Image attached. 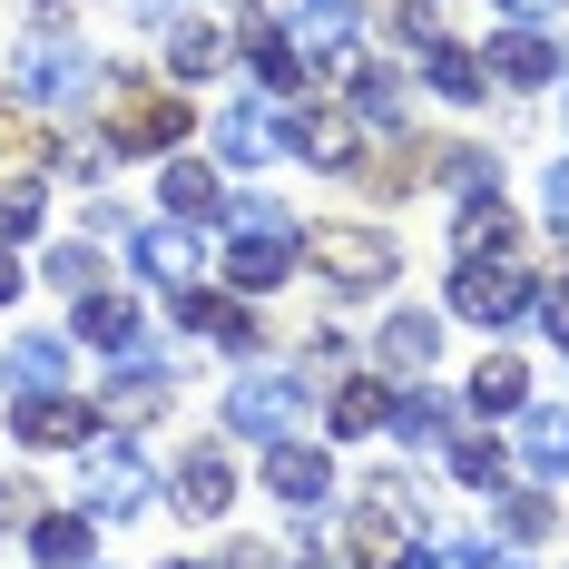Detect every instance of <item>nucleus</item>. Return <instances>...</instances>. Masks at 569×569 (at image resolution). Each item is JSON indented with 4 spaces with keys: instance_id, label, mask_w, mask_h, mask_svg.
Listing matches in <instances>:
<instances>
[{
    "instance_id": "9b49d317",
    "label": "nucleus",
    "mask_w": 569,
    "mask_h": 569,
    "mask_svg": "<svg viewBox=\"0 0 569 569\" xmlns=\"http://www.w3.org/2000/svg\"><path fill=\"white\" fill-rule=\"evenodd\" d=\"M284 148H295V168H315V177H353L363 168L353 109H284Z\"/></svg>"
},
{
    "instance_id": "a19ab883",
    "label": "nucleus",
    "mask_w": 569,
    "mask_h": 569,
    "mask_svg": "<svg viewBox=\"0 0 569 569\" xmlns=\"http://www.w3.org/2000/svg\"><path fill=\"white\" fill-rule=\"evenodd\" d=\"M471 560H481V540H442V530H422L402 550V569H471Z\"/></svg>"
},
{
    "instance_id": "2eb2a0df",
    "label": "nucleus",
    "mask_w": 569,
    "mask_h": 569,
    "mask_svg": "<svg viewBox=\"0 0 569 569\" xmlns=\"http://www.w3.org/2000/svg\"><path fill=\"white\" fill-rule=\"evenodd\" d=\"M69 343H89V353H138V343H148V315H138V295H109V284H99V295H79V315H69Z\"/></svg>"
},
{
    "instance_id": "3c124183",
    "label": "nucleus",
    "mask_w": 569,
    "mask_h": 569,
    "mask_svg": "<svg viewBox=\"0 0 569 569\" xmlns=\"http://www.w3.org/2000/svg\"><path fill=\"white\" fill-rule=\"evenodd\" d=\"M128 10H138V20H177L187 0H128Z\"/></svg>"
},
{
    "instance_id": "f704fd0d",
    "label": "nucleus",
    "mask_w": 569,
    "mask_h": 569,
    "mask_svg": "<svg viewBox=\"0 0 569 569\" xmlns=\"http://www.w3.org/2000/svg\"><path fill=\"white\" fill-rule=\"evenodd\" d=\"M40 276H50L59 295H69V305H79V295H99V276H109V256H99V246H89V236H59L50 256H40Z\"/></svg>"
},
{
    "instance_id": "412c9836",
    "label": "nucleus",
    "mask_w": 569,
    "mask_h": 569,
    "mask_svg": "<svg viewBox=\"0 0 569 569\" xmlns=\"http://www.w3.org/2000/svg\"><path fill=\"white\" fill-rule=\"evenodd\" d=\"M30 569H99V520L89 511H40L30 520Z\"/></svg>"
},
{
    "instance_id": "473e14b6",
    "label": "nucleus",
    "mask_w": 569,
    "mask_h": 569,
    "mask_svg": "<svg viewBox=\"0 0 569 569\" xmlns=\"http://www.w3.org/2000/svg\"><path fill=\"white\" fill-rule=\"evenodd\" d=\"M40 227H50V177L10 168V177H0V246H30Z\"/></svg>"
},
{
    "instance_id": "393cba45",
    "label": "nucleus",
    "mask_w": 569,
    "mask_h": 569,
    "mask_svg": "<svg viewBox=\"0 0 569 569\" xmlns=\"http://www.w3.org/2000/svg\"><path fill=\"white\" fill-rule=\"evenodd\" d=\"M520 471H540V481L569 471V412L560 402H520Z\"/></svg>"
},
{
    "instance_id": "72a5a7b5",
    "label": "nucleus",
    "mask_w": 569,
    "mask_h": 569,
    "mask_svg": "<svg viewBox=\"0 0 569 569\" xmlns=\"http://www.w3.org/2000/svg\"><path fill=\"white\" fill-rule=\"evenodd\" d=\"M227 59H236V40H227V30H207V20H177V30H168V69H177V79H217Z\"/></svg>"
},
{
    "instance_id": "5fc2aeb1",
    "label": "nucleus",
    "mask_w": 569,
    "mask_h": 569,
    "mask_svg": "<svg viewBox=\"0 0 569 569\" xmlns=\"http://www.w3.org/2000/svg\"><path fill=\"white\" fill-rule=\"evenodd\" d=\"M177 569H197V560H177Z\"/></svg>"
},
{
    "instance_id": "864d4df0",
    "label": "nucleus",
    "mask_w": 569,
    "mask_h": 569,
    "mask_svg": "<svg viewBox=\"0 0 569 569\" xmlns=\"http://www.w3.org/2000/svg\"><path fill=\"white\" fill-rule=\"evenodd\" d=\"M30 10H40V20H59V10H69V0H30Z\"/></svg>"
},
{
    "instance_id": "aec40b11",
    "label": "nucleus",
    "mask_w": 569,
    "mask_h": 569,
    "mask_svg": "<svg viewBox=\"0 0 569 569\" xmlns=\"http://www.w3.org/2000/svg\"><path fill=\"white\" fill-rule=\"evenodd\" d=\"M284 40L305 59H325V50H343L353 30H363V0H284V20H276Z\"/></svg>"
},
{
    "instance_id": "2f4dec72",
    "label": "nucleus",
    "mask_w": 569,
    "mask_h": 569,
    "mask_svg": "<svg viewBox=\"0 0 569 569\" xmlns=\"http://www.w3.org/2000/svg\"><path fill=\"white\" fill-rule=\"evenodd\" d=\"M461 402H471V412H520V402H530V363H520V353H481L471 383H461Z\"/></svg>"
},
{
    "instance_id": "f3484780",
    "label": "nucleus",
    "mask_w": 569,
    "mask_h": 569,
    "mask_svg": "<svg viewBox=\"0 0 569 569\" xmlns=\"http://www.w3.org/2000/svg\"><path fill=\"white\" fill-rule=\"evenodd\" d=\"M69 335H10L0 343V383L10 393H69Z\"/></svg>"
},
{
    "instance_id": "ea45409f",
    "label": "nucleus",
    "mask_w": 569,
    "mask_h": 569,
    "mask_svg": "<svg viewBox=\"0 0 569 569\" xmlns=\"http://www.w3.org/2000/svg\"><path fill=\"white\" fill-rule=\"evenodd\" d=\"M217 227L227 236H276V227H295V217H284L276 197H236V207H217Z\"/></svg>"
},
{
    "instance_id": "c03bdc74",
    "label": "nucleus",
    "mask_w": 569,
    "mask_h": 569,
    "mask_svg": "<svg viewBox=\"0 0 569 569\" xmlns=\"http://www.w3.org/2000/svg\"><path fill=\"white\" fill-rule=\"evenodd\" d=\"M40 520V491L30 481H0V530H30Z\"/></svg>"
},
{
    "instance_id": "5701e85b",
    "label": "nucleus",
    "mask_w": 569,
    "mask_h": 569,
    "mask_svg": "<svg viewBox=\"0 0 569 569\" xmlns=\"http://www.w3.org/2000/svg\"><path fill=\"white\" fill-rule=\"evenodd\" d=\"M432 353H442V315H383V325H373V363H383V373H432Z\"/></svg>"
},
{
    "instance_id": "4468645a",
    "label": "nucleus",
    "mask_w": 569,
    "mask_h": 569,
    "mask_svg": "<svg viewBox=\"0 0 569 569\" xmlns=\"http://www.w3.org/2000/svg\"><path fill=\"white\" fill-rule=\"evenodd\" d=\"M295 266H305V246H295V227L276 236H227V295H276V284H295Z\"/></svg>"
},
{
    "instance_id": "c756f323",
    "label": "nucleus",
    "mask_w": 569,
    "mask_h": 569,
    "mask_svg": "<svg viewBox=\"0 0 569 569\" xmlns=\"http://www.w3.org/2000/svg\"><path fill=\"white\" fill-rule=\"evenodd\" d=\"M128 266H138L148 284H187V266H197V236L177 227V217H168V227H138V236H128Z\"/></svg>"
},
{
    "instance_id": "cd10ccee",
    "label": "nucleus",
    "mask_w": 569,
    "mask_h": 569,
    "mask_svg": "<svg viewBox=\"0 0 569 569\" xmlns=\"http://www.w3.org/2000/svg\"><path fill=\"white\" fill-rule=\"evenodd\" d=\"M432 177H442L452 197H501V148H481V138H442V148H432Z\"/></svg>"
},
{
    "instance_id": "39448f33",
    "label": "nucleus",
    "mask_w": 569,
    "mask_h": 569,
    "mask_svg": "<svg viewBox=\"0 0 569 569\" xmlns=\"http://www.w3.org/2000/svg\"><path fill=\"white\" fill-rule=\"evenodd\" d=\"M148 491H158V471H148V452H138L128 432L79 442V511H89V520H138V511H148Z\"/></svg>"
},
{
    "instance_id": "58836bf2",
    "label": "nucleus",
    "mask_w": 569,
    "mask_h": 569,
    "mask_svg": "<svg viewBox=\"0 0 569 569\" xmlns=\"http://www.w3.org/2000/svg\"><path fill=\"white\" fill-rule=\"evenodd\" d=\"M393 540H402V530H383V520H363V511H353V540H343V550H353V569H402Z\"/></svg>"
},
{
    "instance_id": "e433bc0d",
    "label": "nucleus",
    "mask_w": 569,
    "mask_h": 569,
    "mask_svg": "<svg viewBox=\"0 0 569 569\" xmlns=\"http://www.w3.org/2000/svg\"><path fill=\"white\" fill-rule=\"evenodd\" d=\"M393 40L402 50H442L452 30H442V0H393Z\"/></svg>"
},
{
    "instance_id": "9d476101",
    "label": "nucleus",
    "mask_w": 569,
    "mask_h": 569,
    "mask_svg": "<svg viewBox=\"0 0 569 569\" xmlns=\"http://www.w3.org/2000/svg\"><path fill=\"white\" fill-rule=\"evenodd\" d=\"M10 442H30V452H79V442H99V402L89 393H20L10 402Z\"/></svg>"
},
{
    "instance_id": "f03ea898",
    "label": "nucleus",
    "mask_w": 569,
    "mask_h": 569,
    "mask_svg": "<svg viewBox=\"0 0 569 569\" xmlns=\"http://www.w3.org/2000/svg\"><path fill=\"white\" fill-rule=\"evenodd\" d=\"M295 246H305V266L335 284V295H393L402 284V236L363 227V217H325V227H295Z\"/></svg>"
},
{
    "instance_id": "a211bd4d",
    "label": "nucleus",
    "mask_w": 569,
    "mask_h": 569,
    "mask_svg": "<svg viewBox=\"0 0 569 569\" xmlns=\"http://www.w3.org/2000/svg\"><path fill=\"white\" fill-rule=\"evenodd\" d=\"M343 109H353V128H393L402 138V69L393 59H343Z\"/></svg>"
},
{
    "instance_id": "dca6fc26",
    "label": "nucleus",
    "mask_w": 569,
    "mask_h": 569,
    "mask_svg": "<svg viewBox=\"0 0 569 569\" xmlns=\"http://www.w3.org/2000/svg\"><path fill=\"white\" fill-rule=\"evenodd\" d=\"M383 432H393L402 452H422V442H452V393H442V383H422V373H402L393 402H383Z\"/></svg>"
},
{
    "instance_id": "7ed1b4c3",
    "label": "nucleus",
    "mask_w": 569,
    "mask_h": 569,
    "mask_svg": "<svg viewBox=\"0 0 569 569\" xmlns=\"http://www.w3.org/2000/svg\"><path fill=\"white\" fill-rule=\"evenodd\" d=\"M197 128V109L177 99V89H148L138 69H109V158H168L177 138Z\"/></svg>"
},
{
    "instance_id": "79ce46f5",
    "label": "nucleus",
    "mask_w": 569,
    "mask_h": 569,
    "mask_svg": "<svg viewBox=\"0 0 569 569\" xmlns=\"http://www.w3.org/2000/svg\"><path fill=\"white\" fill-rule=\"evenodd\" d=\"M530 325H540V335L569 353V284H540V295H530Z\"/></svg>"
},
{
    "instance_id": "f257e3e1",
    "label": "nucleus",
    "mask_w": 569,
    "mask_h": 569,
    "mask_svg": "<svg viewBox=\"0 0 569 569\" xmlns=\"http://www.w3.org/2000/svg\"><path fill=\"white\" fill-rule=\"evenodd\" d=\"M99 59H89V40H69V30H30L20 50L0 59V89L20 99L30 118H59V109H89L99 99Z\"/></svg>"
},
{
    "instance_id": "09e8293b",
    "label": "nucleus",
    "mask_w": 569,
    "mask_h": 569,
    "mask_svg": "<svg viewBox=\"0 0 569 569\" xmlns=\"http://www.w3.org/2000/svg\"><path fill=\"white\" fill-rule=\"evenodd\" d=\"M550 10L560 0H501V20H540V30H550Z\"/></svg>"
},
{
    "instance_id": "8fccbe9b",
    "label": "nucleus",
    "mask_w": 569,
    "mask_h": 569,
    "mask_svg": "<svg viewBox=\"0 0 569 569\" xmlns=\"http://www.w3.org/2000/svg\"><path fill=\"white\" fill-rule=\"evenodd\" d=\"M471 569H530V560H520V550H491V540H481V560H471Z\"/></svg>"
},
{
    "instance_id": "ddd939ff",
    "label": "nucleus",
    "mask_w": 569,
    "mask_h": 569,
    "mask_svg": "<svg viewBox=\"0 0 569 569\" xmlns=\"http://www.w3.org/2000/svg\"><path fill=\"white\" fill-rule=\"evenodd\" d=\"M266 491H276L284 511H325L335 501V452L325 442H295V432L266 442Z\"/></svg>"
},
{
    "instance_id": "de8ad7c7",
    "label": "nucleus",
    "mask_w": 569,
    "mask_h": 569,
    "mask_svg": "<svg viewBox=\"0 0 569 569\" xmlns=\"http://www.w3.org/2000/svg\"><path fill=\"white\" fill-rule=\"evenodd\" d=\"M10 305H20V256L0 246V315H10Z\"/></svg>"
},
{
    "instance_id": "4c0bfd02",
    "label": "nucleus",
    "mask_w": 569,
    "mask_h": 569,
    "mask_svg": "<svg viewBox=\"0 0 569 569\" xmlns=\"http://www.w3.org/2000/svg\"><path fill=\"white\" fill-rule=\"evenodd\" d=\"M50 177H79V187H99V177H109V138H59V148H50Z\"/></svg>"
},
{
    "instance_id": "7c9ffc66",
    "label": "nucleus",
    "mask_w": 569,
    "mask_h": 569,
    "mask_svg": "<svg viewBox=\"0 0 569 569\" xmlns=\"http://www.w3.org/2000/svg\"><path fill=\"white\" fill-rule=\"evenodd\" d=\"M442 471H452L461 491H481V501H491V491H511V452H501V442H481V432H452V442H442Z\"/></svg>"
},
{
    "instance_id": "37998d69",
    "label": "nucleus",
    "mask_w": 569,
    "mask_h": 569,
    "mask_svg": "<svg viewBox=\"0 0 569 569\" xmlns=\"http://www.w3.org/2000/svg\"><path fill=\"white\" fill-rule=\"evenodd\" d=\"M540 217H550V227L569 236V148L550 158V168H540Z\"/></svg>"
},
{
    "instance_id": "603ef678",
    "label": "nucleus",
    "mask_w": 569,
    "mask_h": 569,
    "mask_svg": "<svg viewBox=\"0 0 569 569\" xmlns=\"http://www.w3.org/2000/svg\"><path fill=\"white\" fill-rule=\"evenodd\" d=\"M217 10H227V20H256V0H217Z\"/></svg>"
},
{
    "instance_id": "b1692460",
    "label": "nucleus",
    "mask_w": 569,
    "mask_h": 569,
    "mask_svg": "<svg viewBox=\"0 0 569 569\" xmlns=\"http://www.w3.org/2000/svg\"><path fill=\"white\" fill-rule=\"evenodd\" d=\"M422 89L452 99V109H481V99H491V69H481V50L442 40V50H422Z\"/></svg>"
},
{
    "instance_id": "c9c22d12",
    "label": "nucleus",
    "mask_w": 569,
    "mask_h": 569,
    "mask_svg": "<svg viewBox=\"0 0 569 569\" xmlns=\"http://www.w3.org/2000/svg\"><path fill=\"white\" fill-rule=\"evenodd\" d=\"M491 501H501V550H540V540H550V491H491Z\"/></svg>"
},
{
    "instance_id": "a18cd8bd",
    "label": "nucleus",
    "mask_w": 569,
    "mask_h": 569,
    "mask_svg": "<svg viewBox=\"0 0 569 569\" xmlns=\"http://www.w3.org/2000/svg\"><path fill=\"white\" fill-rule=\"evenodd\" d=\"M20 148H30V109L10 99V109H0V158H20Z\"/></svg>"
},
{
    "instance_id": "c85d7f7f",
    "label": "nucleus",
    "mask_w": 569,
    "mask_h": 569,
    "mask_svg": "<svg viewBox=\"0 0 569 569\" xmlns=\"http://www.w3.org/2000/svg\"><path fill=\"white\" fill-rule=\"evenodd\" d=\"M520 246V217L501 207V197H461L452 217V256H511Z\"/></svg>"
},
{
    "instance_id": "423d86ee",
    "label": "nucleus",
    "mask_w": 569,
    "mask_h": 569,
    "mask_svg": "<svg viewBox=\"0 0 569 569\" xmlns=\"http://www.w3.org/2000/svg\"><path fill=\"white\" fill-rule=\"evenodd\" d=\"M530 295L540 284L520 276L511 256H452V284H442V315H461V325H530Z\"/></svg>"
},
{
    "instance_id": "6e6552de",
    "label": "nucleus",
    "mask_w": 569,
    "mask_h": 569,
    "mask_svg": "<svg viewBox=\"0 0 569 569\" xmlns=\"http://www.w3.org/2000/svg\"><path fill=\"white\" fill-rule=\"evenodd\" d=\"M207 138H217V168H236V177L284 168V158H295V148H284V109H266V99H227Z\"/></svg>"
},
{
    "instance_id": "f8f14e48",
    "label": "nucleus",
    "mask_w": 569,
    "mask_h": 569,
    "mask_svg": "<svg viewBox=\"0 0 569 569\" xmlns=\"http://www.w3.org/2000/svg\"><path fill=\"white\" fill-rule=\"evenodd\" d=\"M168 402H177V363L168 353H118V373H109V393H99V412H118V422H168Z\"/></svg>"
},
{
    "instance_id": "bb28decb",
    "label": "nucleus",
    "mask_w": 569,
    "mask_h": 569,
    "mask_svg": "<svg viewBox=\"0 0 569 569\" xmlns=\"http://www.w3.org/2000/svg\"><path fill=\"white\" fill-rule=\"evenodd\" d=\"M246 69H256V89H266V99H295V89L315 79V59L295 50L284 30H246Z\"/></svg>"
},
{
    "instance_id": "0eeeda50",
    "label": "nucleus",
    "mask_w": 569,
    "mask_h": 569,
    "mask_svg": "<svg viewBox=\"0 0 569 569\" xmlns=\"http://www.w3.org/2000/svg\"><path fill=\"white\" fill-rule=\"evenodd\" d=\"M481 69H491V89H520V99H550V89L569 79L560 40H550L540 20H501V30L481 40Z\"/></svg>"
},
{
    "instance_id": "4be33fe9",
    "label": "nucleus",
    "mask_w": 569,
    "mask_h": 569,
    "mask_svg": "<svg viewBox=\"0 0 569 569\" xmlns=\"http://www.w3.org/2000/svg\"><path fill=\"white\" fill-rule=\"evenodd\" d=\"M158 207L177 227H207L227 197H217V158H158Z\"/></svg>"
},
{
    "instance_id": "1a4fd4ad",
    "label": "nucleus",
    "mask_w": 569,
    "mask_h": 569,
    "mask_svg": "<svg viewBox=\"0 0 569 569\" xmlns=\"http://www.w3.org/2000/svg\"><path fill=\"white\" fill-rule=\"evenodd\" d=\"M168 501H177V520H227V511H236V452H227V432H217V442H187V452H177Z\"/></svg>"
},
{
    "instance_id": "6ab92c4d",
    "label": "nucleus",
    "mask_w": 569,
    "mask_h": 569,
    "mask_svg": "<svg viewBox=\"0 0 569 569\" xmlns=\"http://www.w3.org/2000/svg\"><path fill=\"white\" fill-rule=\"evenodd\" d=\"M177 325L207 335V343H227V353H256V343H266V325H256L246 295H177Z\"/></svg>"
},
{
    "instance_id": "20e7f679",
    "label": "nucleus",
    "mask_w": 569,
    "mask_h": 569,
    "mask_svg": "<svg viewBox=\"0 0 569 569\" xmlns=\"http://www.w3.org/2000/svg\"><path fill=\"white\" fill-rule=\"evenodd\" d=\"M295 412H305V373H284V363H236V383L217 393V432H227V442H284Z\"/></svg>"
},
{
    "instance_id": "49530a36",
    "label": "nucleus",
    "mask_w": 569,
    "mask_h": 569,
    "mask_svg": "<svg viewBox=\"0 0 569 569\" xmlns=\"http://www.w3.org/2000/svg\"><path fill=\"white\" fill-rule=\"evenodd\" d=\"M284 569H343V560L325 550V540H295V560H284Z\"/></svg>"
},
{
    "instance_id": "a878e982",
    "label": "nucleus",
    "mask_w": 569,
    "mask_h": 569,
    "mask_svg": "<svg viewBox=\"0 0 569 569\" xmlns=\"http://www.w3.org/2000/svg\"><path fill=\"white\" fill-rule=\"evenodd\" d=\"M383 402H393L383 373H343L335 393H325V422H335L343 442H363V432H383Z\"/></svg>"
}]
</instances>
